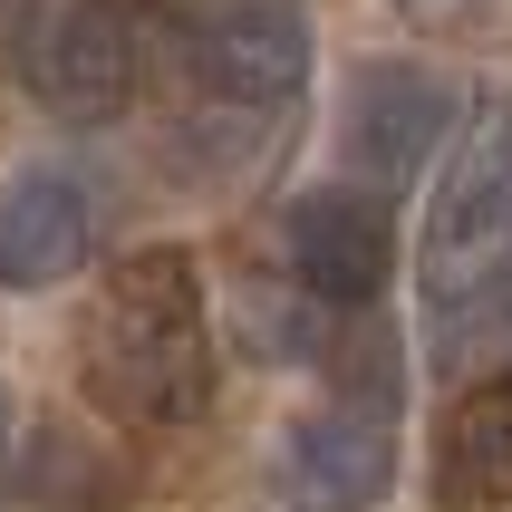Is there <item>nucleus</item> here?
<instances>
[{
	"label": "nucleus",
	"mask_w": 512,
	"mask_h": 512,
	"mask_svg": "<svg viewBox=\"0 0 512 512\" xmlns=\"http://www.w3.org/2000/svg\"><path fill=\"white\" fill-rule=\"evenodd\" d=\"M10 455H20V397H10V377H0V484H10Z\"/></svg>",
	"instance_id": "9d476101"
},
{
	"label": "nucleus",
	"mask_w": 512,
	"mask_h": 512,
	"mask_svg": "<svg viewBox=\"0 0 512 512\" xmlns=\"http://www.w3.org/2000/svg\"><path fill=\"white\" fill-rule=\"evenodd\" d=\"M97 252V194L78 165H20L0 184V290H58Z\"/></svg>",
	"instance_id": "6e6552de"
},
{
	"label": "nucleus",
	"mask_w": 512,
	"mask_h": 512,
	"mask_svg": "<svg viewBox=\"0 0 512 512\" xmlns=\"http://www.w3.org/2000/svg\"><path fill=\"white\" fill-rule=\"evenodd\" d=\"M281 261L290 281L329 300V310H368L387 271H397V232H387V203L358 194V184H319L281 213Z\"/></svg>",
	"instance_id": "0eeeda50"
},
{
	"label": "nucleus",
	"mask_w": 512,
	"mask_h": 512,
	"mask_svg": "<svg viewBox=\"0 0 512 512\" xmlns=\"http://www.w3.org/2000/svg\"><path fill=\"white\" fill-rule=\"evenodd\" d=\"M435 503L445 512L512 503V368L445 406V426H435Z\"/></svg>",
	"instance_id": "1a4fd4ad"
},
{
	"label": "nucleus",
	"mask_w": 512,
	"mask_h": 512,
	"mask_svg": "<svg viewBox=\"0 0 512 512\" xmlns=\"http://www.w3.org/2000/svg\"><path fill=\"white\" fill-rule=\"evenodd\" d=\"M512 252V97H484L426 194V281L464 290Z\"/></svg>",
	"instance_id": "7ed1b4c3"
},
{
	"label": "nucleus",
	"mask_w": 512,
	"mask_h": 512,
	"mask_svg": "<svg viewBox=\"0 0 512 512\" xmlns=\"http://www.w3.org/2000/svg\"><path fill=\"white\" fill-rule=\"evenodd\" d=\"M310 10L300 0H194L184 10V87L232 116H281L310 87Z\"/></svg>",
	"instance_id": "f03ea898"
},
{
	"label": "nucleus",
	"mask_w": 512,
	"mask_h": 512,
	"mask_svg": "<svg viewBox=\"0 0 512 512\" xmlns=\"http://www.w3.org/2000/svg\"><path fill=\"white\" fill-rule=\"evenodd\" d=\"M445 136H455V87L435 78V68H416V58H368V68L348 78V107H339V165L358 174V194L426 174Z\"/></svg>",
	"instance_id": "39448f33"
},
{
	"label": "nucleus",
	"mask_w": 512,
	"mask_h": 512,
	"mask_svg": "<svg viewBox=\"0 0 512 512\" xmlns=\"http://www.w3.org/2000/svg\"><path fill=\"white\" fill-rule=\"evenodd\" d=\"M78 387L116 426H194L213 406V300L184 242L116 252L78 319Z\"/></svg>",
	"instance_id": "f257e3e1"
},
{
	"label": "nucleus",
	"mask_w": 512,
	"mask_h": 512,
	"mask_svg": "<svg viewBox=\"0 0 512 512\" xmlns=\"http://www.w3.org/2000/svg\"><path fill=\"white\" fill-rule=\"evenodd\" d=\"M271 484L290 512H377L397 493V426L368 406H310L271 445Z\"/></svg>",
	"instance_id": "423d86ee"
},
{
	"label": "nucleus",
	"mask_w": 512,
	"mask_h": 512,
	"mask_svg": "<svg viewBox=\"0 0 512 512\" xmlns=\"http://www.w3.org/2000/svg\"><path fill=\"white\" fill-rule=\"evenodd\" d=\"M20 87L58 126H116L136 97V29L116 0H29Z\"/></svg>",
	"instance_id": "20e7f679"
},
{
	"label": "nucleus",
	"mask_w": 512,
	"mask_h": 512,
	"mask_svg": "<svg viewBox=\"0 0 512 512\" xmlns=\"http://www.w3.org/2000/svg\"><path fill=\"white\" fill-rule=\"evenodd\" d=\"M484 339H512V271L484 290Z\"/></svg>",
	"instance_id": "9b49d317"
}]
</instances>
